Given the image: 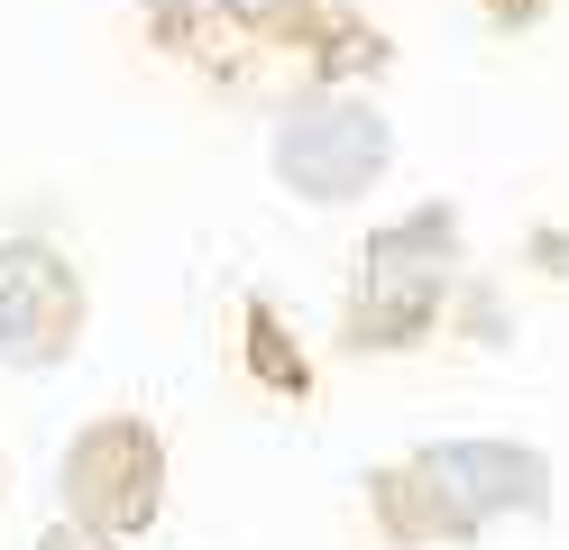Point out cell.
Wrapping results in <instances>:
<instances>
[{
	"label": "cell",
	"instance_id": "obj_11",
	"mask_svg": "<svg viewBox=\"0 0 569 550\" xmlns=\"http://www.w3.org/2000/svg\"><path fill=\"white\" fill-rule=\"evenodd\" d=\"M459 321H469V340H506V303H496L487 284H469V293H459Z\"/></svg>",
	"mask_w": 569,
	"mask_h": 550
},
{
	"label": "cell",
	"instance_id": "obj_1",
	"mask_svg": "<svg viewBox=\"0 0 569 550\" xmlns=\"http://www.w3.org/2000/svg\"><path fill=\"white\" fill-rule=\"evenodd\" d=\"M267 166L295 202H359L368 183L396 166V129L386 110L359 92H303L276 110V138H267Z\"/></svg>",
	"mask_w": 569,
	"mask_h": 550
},
{
	"label": "cell",
	"instance_id": "obj_7",
	"mask_svg": "<svg viewBox=\"0 0 569 550\" xmlns=\"http://www.w3.org/2000/svg\"><path fill=\"white\" fill-rule=\"evenodd\" d=\"M239 367H248V386H267L276 403H303L312 394V358H303V340L284 330V312L267 303V293L239 303Z\"/></svg>",
	"mask_w": 569,
	"mask_h": 550
},
{
	"label": "cell",
	"instance_id": "obj_12",
	"mask_svg": "<svg viewBox=\"0 0 569 550\" xmlns=\"http://www.w3.org/2000/svg\"><path fill=\"white\" fill-rule=\"evenodd\" d=\"M478 10H487V28H506V37H532V28L551 19V0H478Z\"/></svg>",
	"mask_w": 569,
	"mask_h": 550
},
{
	"label": "cell",
	"instance_id": "obj_4",
	"mask_svg": "<svg viewBox=\"0 0 569 550\" xmlns=\"http://www.w3.org/2000/svg\"><path fill=\"white\" fill-rule=\"evenodd\" d=\"M413 459L432 468L478 523H496V513L542 523V513H551V459L532 450V440H422Z\"/></svg>",
	"mask_w": 569,
	"mask_h": 550
},
{
	"label": "cell",
	"instance_id": "obj_6",
	"mask_svg": "<svg viewBox=\"0 0 569 550\" xmlns=\"http://www.w3.org/2000/svg\"><path fill=\"white\" fill-rule=\"evenodd\" d=\"M359 496H368V523H377L386 550H469V541L487 532V523H478V513L459 504L422 459L368 468V487H359Z\"/></svg>",
	"mask_w": 569,
	"mask_h": 550
},
{
	"label": "cell",
	"instance_id": "obj_5",
	"mask_svg": "<svg viewBox=\"0 0 569 550\" xmlns=\"http://www.w3.org/2000/svg\"><path fill=\"white\" fill-rule=\"evenodd\" d=\"M450 321V276H396V267H359L340 303V349L349 358H405Z\"/></svg>",
	"mask_w": 569,
	"mask_h": 550
},
{
	"label": "cell",
	"instance_id": "obj_9",
	"mask_svg": "<svg viewBox=\"0 0 569 550\" xmlns=\"http://www.w3.org/2000/svg\"><path fill=\"white\" fill-rule=\"evenodd\" d=\"M221 10V28H239V37H276V28H295L312 0H211Z\"/></svg>",
	"mask_w": 569,
	"mask_h": 550
},
{
	"label": "cell",
	"instance_id": "obj_8",
	"mask_svg": "<svg viewBox=\"0 0 569 550\" xmlns=\"http://www.w3.org/2000/svg\"><path fill=\"white\" fill-rule=\"evenodd\" d=\"M359 267H396V276H459V211L450 202H422L405 220H386L368 230Z\"/></svg>",
	"mask_w": 569,
	"mask_h": 550
},
{
	"label": "cell",
	"instance_id": "obj_2",
	"mask_svg": "<svg viewBox=\"0 0 569 550\" xmlns=\"http://www.w3.org/2000/svg\"><path fill=\"white\" fill-rule=\"evenodd\" d=\"M56 496L74 523L111 532V541H138L166 513V431L138 422V413H101L64 440L56 459Z\"/></svg>",
	"mask_w": 569,
	"mask_h": 550
},
{
	"label": "cell",
	"instance_id": "obj_3",
	"mask_svg": "<svg viewBox=\"0 0 569 550\" xmlns=\"http://www.w3.org/2000/svg\"><path fill=\"white\" fill-rule=\"evenodd\" d=\"M92 293L56 239H0V377H38L83 349Z\"/></svg>",
	"mask_w": 569,
	"mask_h": 550
},
{
	"label": "cell",
	"instance_id": "obj_13",
	"mask_svg": "<svg viewBox=\"0 0 569 550\" xmlns=\"http://www.w3.org/2000/svg\"><path fill=\"white\" fill-rule=\"evenodd\" d=\"M532 257H542L551 276H569V230H542V239H532Z\"/></svg>",
	"mask_w": 569,
	"mask_h": 550
},
{
	"label": "cell",
	"instance_id": "obj_10",
	"mask_svg": "<svg viewBox=\"0 0 569 550\" xmlns=\"http://www.w3.org/2000/svg\"><path fill=\"white\" fill-rule=\"evenodd\" d=\"M38 550H129V541H111V532H92V523H74V513H56V523L38 532Z\"/></svg>",
	"mask_w": 569,
	"mask_h": 550
}]
</instances>
